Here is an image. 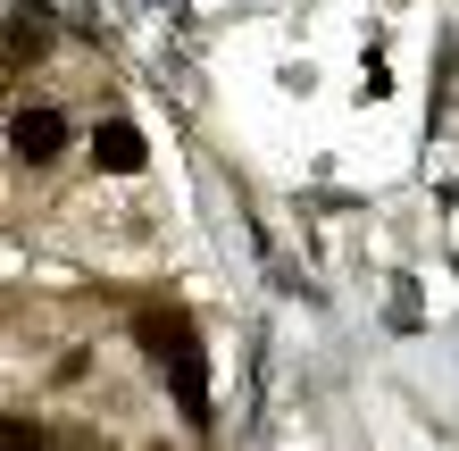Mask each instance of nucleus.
Listing matches in <instances>:
<instances>
[{"label": "nucleus", "mask_w": 459, "mask_h": 451, "mask_svg": "<svg viewBox=\"0 0 459 451\" xmlns=\"http://www.w3.org/2000/svg\"><path fill=\"white\" fill-rule=\"evenodd\" d=\"M134 334H143V351H151V360L176 377V410L193 418V427H209V360H201V334H193V317H176V309L159 317V309H151Z\"/></svg>", "instance_id": "nucleus-1"}, {"label": "nucleus", "mask_w": 459, "mask_h": 451, "mask_svg": "<svg viewBox=\"0 0 459 451\" xmlns=\"http://www.w3.org/2000/svg\"><path fill=\"white\" fill-rule=\"evenodd\" d=\"M9 151L25 159V168H50V159L67 151V117L50 109V100H42V109H17L9 117Z\"/></svg>", "instance_id": "nucleus-2"}, {"label": "nucleus", "mask_w": 459, "mask_h": 451, "mask_svg": "<svg viewBox=\"0 0 459 451\" xmlns=\"http://www.w3.org/2000/svg\"><path fill=\"white\" fill-rule=\"evenodd\" d=\"M92 159H100V168H109V176H143V134H134V126L126 117H109V126H100V134H92Z\"/></svg>", "instance_id": "nucleus-3"}, {"label": "nucleus", "mask_w": 459, "mask_h": 451, "mask_svg": "<svg viewBox=\"0 0 459 451\" xmlns=\"http://www.w3.org/2000/svg\"><path fill=\"white\" fill-rule=\"evenodd\" d=\"M42 17H34V0H17V9H9V67H34L42 59Z\"/></svg>", "instance_id": "nucleus-4"}]
</instances>
